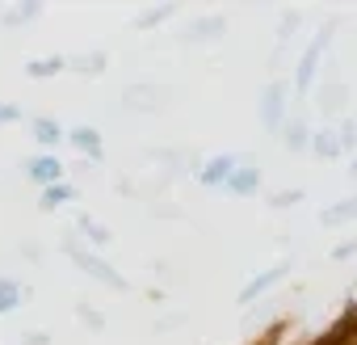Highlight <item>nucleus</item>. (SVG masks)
Masks as SVG:
<instances>
[{
	"label": "nucleus",
	"instance_id": "7c9ffc66",
	"mask_svg": "<svg viewBox=\"0 0 357 345\" xmlns=\"http://www.w3.org/2000/svg\"><path fill=\"white\" fill-rule=\"evenodd\" d=\"M349 177H353V182H357V156H353V160H349Z\"/></svg>",
	"mask_w": 357,
	"mask_h": 345
},
{
	"label": "nucleus",
	"instance_id": "f3484780",
	"mask_svg": "<svg viewBox=\"0 0 357 345\" xmlns=\"http://www.w3.org/2000/svg\"><path fill=\"white\" fill-rule=\"evenodd\" d=\"M315 223H319V228H328V232H336V228H344V223H357V194L328 203V207L315 215Z\"/></svg>",
	"mask_w": 357,
	"mask_h": 345
},
{
	"label": "nucleus",
	"instance_id": "aec40b11",
	"mask_svg": "<svg viewBox=\"0 0 357 345\" xmlns=\"http://www.w3.org/2000/svg\"><path fill=\"white\" fill-rule=\"evenodd\" d=\"M59 72H68V55H63V51H55V55H34V59L22 64V76H26V80H55Z\"/></svg>",
	"mask_w": 357,
	"mask_h": 345
},
{
	"label": "nucleus",
	"instance_id": "f257e3e1",
	"mask_svg": "<svg viewBox=\"0 0 357 345\" xmlns=\"http://www.w3.org/2000/svg\"><path fill=\"white\" fill-rule=\"evenodd\" d=\"M59 253H63V257H68V261L89 278V282H97V286H105V291H114V295H130V291H135V282H130V278H126V274L105 257V253H97V249H89V244H80L72 232L59 240Z\"/></svg>",
	"mask_w": 357,
	"mask_h": 345
},
{
	"label": "nucleus",
	"instance_id": "ddd939ff",
	"mask_svg": "<svg viewBox=\"0 0 357 345\" xmlns=\"http://www.w3.org/2000/svg\"><path fill=\"white\" fill-rule=\"evenodd\" d=\"M105 68H109V51L105 47H84V51L68 55V72L80 76V80H97V76H105Z\"/></svg>",
	"mask_w": 357,
	"mask_h": 345
},
{
	"label": "nucleus",
	"instance_id": "1a4fd4ad",
	"mask_svg": "<svg viewBox=\"0 0 357 345\" xmlns=\"http://www.w3.org/2000/svg\"><path fill=\"white\" fill-rule=\"evenodd\" d=\"M261 190H265V168L257 164L252 152H244V160L236 164V172L223 182V194H231V198H257Z\"/></svg>",
	"mask_w": 357,
	"mask_h": 345
},
{
	"label": "nucleus",
	"instance_id": "20e7f679",
	"mask_svg": "<svg viewBox=\"0 0 357 345\" xmlns=\"http://www.w3.org/2000/svg\"><path fill=\"white\" fill-rule=\"evenodd\" d=\"M227 30H231V17H227V13H198V17H190L181 30H176L168 43H172V47H181V51L219 47V43L227 38Z\"/></svg>",
	"mask_w": 357,
	"mask_h": 345
},
{
	"label": "nucleus",
	"instance_id": "a211bd4d",
	"mask_svg": "<svg viewBox=\"0 0 357 345\" xmlns=\"http://www.w3.org/2000/svg\"><path fill=\"white\" fill-rule=\"evenodd\" d=\"M34 295L30 282L13 278V274H0V316H13L17 307H26V299Z\"/></svg>",
	"mask_w": 357,
	"mask_h": 345
},
{
	"label": "nucleus",
	"instance_id": "bb28decb",
	"mask_svg": "<svg viewBox=\"0 0 357 345\" xmlns=\"http://www.w3.org/2000/svg\"><path fill=\"white\" fill-rule=\"evenodd\" d=\"M353 257H357V236H353V240H340V244L328 249V261H336V265H340V261H353Z\"/></svg>",
	"mask_w": 357,
	"mask_h": 345
},
{
	"label": "nucleus",
	"instance_id": "5701e85b",
	"mask_svg": "<svg viewBox=\"0 0 357 345\" xmlns=\"http://www.w3.org/2000/svg\"><path fill=\"white\" fill-rule=\"evenodd\" d=\"M303 26H307V13H303V9H282V17H278V47L290 51L294 34H298Z\"/></svg>",
	"mask_w": 357,
	"mask_h": 345
},
{
	"label": "nucleus",
	"instance_id": "a878e982",
	"mask_svg": "<svg viewBox=\"0 0 357 345\" xmlns=\"http://www.w3.org/2000/svg\"><path fill=\"white\" fill-rule=\"evenodd\" d=\"M185 324H190V311H164V316H155L151 332H176V328H185Z\"/></svg>",
	"mask_w": 357,
	"mask_h": 345
},
{
	"label": "nucleus",
	"instance_id": "6ab92c4d",
	"mask_svg": "<svg viewBox=\"0 0 357 345\" xmlns=\"http://www.w3.org/2000/svg\"><path fill=\"white\" fill-rule=\"evenodd\" d=\"M43 13H47V9L38 5V0H17V5H5V9H0V26H5V30H26V26H34Z\"/></svg>",
	"mask_w": 357,
	"mask_h": 345
},
{
	"label": "nucleus",
	"instance_id": "412c9836",
	"mask_svg": "<svg viewBox=\"0 0 357 345\" xmlns=\"http://www.w3.org/2000/svg\"><path fill=\"white\" fill-rule=\"evenodd\" d=\"M72 203H80V186H76V182H55V186L38 190V207H43V211H63V207H72Z\"/></svg>",
	"mask_w": 357,
	"mask_h": 345
},
{
	"label": "nucleus",
	"instance_id": "39448f33",
	"mask_svg": "<svg viewBox=\"0 0 357 345\" xmlns=\"http://www.w3.org/2000/svg\"><path fill=\"white\" fill-rule=\"evenodd\" d=\"M172 89L160 85V80H130L122 85V114H143V118H155V114H168L172 110Z\"/></svg>",
	"mask_w": 357,
	"mask_h": 345
},
{
	"label": "nucleus",
	"instance_id": "4be33fe9",
	"mask_svg": "<svg viewBox=\"0 0 357 345\" xmlns=\"http://www.w3.org/2000/svg\"><path fill=\"white\" fill-rule=\"evenodd\" d=\"M307 156H315V160H340V156H344L332 122H319V126H315V135H311V152H307Z\"/></svg>",
	"mask_w": 357,
	"mask_h": 345
},
{
	"label": "nucleus",
	"instance_id": "9b49d317",
	"mask_svg": "<svg viewBox=\"0 0 357 345\" xmlns=\"http://www.w3.org/2000/svg\"><path fill=\"white\" fill-rule=\"evenodd\" d=\"M311 135H315V122H311L303 110H294V114L286 118V126H282L278 143H282L290 156H307V152H311Z\"/></svg>",
	"mask_w": 357,
	"mask_h": 345
},
{
	"label": "nucleus",
	"instance_id": "0eeeda50",
	"mask_svg": "<svg viewBox=\"0 0 357 345\" xmlns=\"http://www.w3.org/2000/svg\"><path fill=\"white\" fill-rule=\"evenodd\" d=\"M240 160H244V152H215V156H202V160L194 164L190 177H194L198 186H206V190H223V182L236 172Z\"/></svg>",
	"mask_w": 357,
	"mask_h": 345
},
{
	"label": "nucleus",
	"instance_id": "cd10ccee",
	"mask_svg": "<svg viewBox=\"0 0 357 345\" xmlns=\"http://www.w3.org/2000/svg\"><path fill=\"white\" fill-rule=\"evenodd\" d=\"M17 122H26V110L17 101H0V126H17Z\"/></svg>",
	"mask_w": 357,
	"mask_h": 345
},
{
	"label": "nucleus",
	"instance_id": "4468645a",
	"mask_svg": "<svg viewBox=\"0 0 357 345\" xmlns=\"http://www.w3.org/2000/svg\"><path fill=\"white\" fill-rule=\"evenodd\" d=\"M72 228H76L72 236H76L80 244H89V249H97V253H105V249L114 244V232H109V228H105L101 219H93L89 211H76V215H72Z\"/></svg>",
	"mask_w": 357,
	"mask_h": 345
},
{
	"label": "nucleus",
	"instance_id": "f03ea898",
	"mask_svg": "<svg viewBox=\"0 0 357 345\" xmlns=\"http://www.w3.org/2000/svg\"><path fill=\"white\" fill-rule=\"evenodd\" d=\"M336 30H340V17L332 13V17H324V26L311 34V43L298 51L294 72H290V93H294V101H303L307 93H315V85H319V64H324V55L332 51Z\"/></svg>",
	"mask_w": 357,
	"mask_h": 345
},
{
	"label": "nucleus",
	"instance_id": "423d86ee",
	"mask_svg": "<svg viewBox=\"0 0 357 345\" xmlns=\"http://www.w3.org/2000/svg\"><path fill=\"white\" fill-rule=\"evenodd\" d=\"M290 274H294V257L286 253V257H278L273 265H265V270H257L240 291H236V307L240 311H248L252 303H261V299H269L278 286H286L290 282Z\"/></svg>",
	"mask_w": 357,
	"mask_h": 345
},
{
	"label": "nucleus",
	"instance_id": "7ed1b4c3",
	"mask_svg": "<svg viewBox=\"0 0 357 345\" xmlns=\"http://www.w3.org/2000/svg\"><path fill=\"white\" fill-rule=\"evenodd\" d=\"M294 114V93H290V76H269L261 89H257V126L278 139L286 118Z\"/></svg>",
	"mask_w": 357,
	"mask_h": 345
},
{
	"label": "nucleus",
	"instance_id": "f8f14e48",
	"mask_svg": "<svg viewBox=\"0 0 357 345\" xmlns=\"http://www.w3.org/2000/svg\"><path fill=\"white\" fill-rule=\"evenodd\" d=\"M63 143H68L72 152H80V156H84V164L105 160V135H101L97 126H89V122H76V126L63 135Z\"/></svg>",
	"mask_w": 357,
	"mask_h": 345
},
{
	"label": "nucleus",
	"instance_id": "c756f323",
	"mask_svg": "<svg viewBox=\"0 0 357 345\" xmlns=\"http://www.w3.org/2000/svg\"><path fill=\"white\" fill-rule=\"evenodd\" d=\"M17 253H22V261H30V265H38V261L47 257V253H43V244H22Z\"/></svg>",
	"mask_w": 357,
	"mask_h": 345
},
{
	"label": "nucleus",
	"instance_id": "9d476101",
	"mask_svg": "<svg viewBox=\"0 0 357 345\" xmlns=\"http://www.w3.org/2000/svg\"><path fill=\"white\" fill-rule=\"evenodd\" d=\"M344 105H349V85L344 80H324V85H315V114L324 118V122H336V118H344Z\"/></svg>",
	"mask_w": 357,
	"mask_h": 345
},
{
	"label": "nucleus",
	"instance_id": "393cba45",
	"mask_svg": "<svg viewBox=\"0 0 357 345\" xmlns=\"http://www.w3.org/2000/svg\"><path fill=\"white\" fill-rule=\"evenodd\" d=\"M72 316H76L89 332H101V328H105V311H97L89 299H76V303H72Z\"/></svg>",
	"mask_w": 357,
	"mask_h": 345
},
{
	"label": "nucleus",
	"instance_id": "6e6552de",
	"mask_svg": "<svg viewBox=\"0 0 357 345\" xmlns=\"http://www.w3.org/2000/svg\"><path fill=\"white\" fill-rule=\"evenodd\" d=\"M22 177H26L30 186L47 190V186H55V182H68V164H63L55 152H34V156L22 160Z\"/></svg>",
	"mask_w": 357,
	"mask_h": 345
},
{
	"label": "nucleus",
	"instance_id": "dca6fc26",
	"mask_svg": "<svg viewBox=\"0 0 357 345\" xmlns=\"http://www.w3.org/2000/svg\"><path fill=\"white\" fill-rule=\"evenodd\" d=\"M26 122H30V139L38 143V152H55V147H63L68 126H63L59 118H51V114H34V118H26Z\"/></svg>",
	"mask_w": 357,
	"mask_h": 345
},
{
	"label": "nucleus",
	"instance_id": "2eb2a0df",
	"mask_svg": "<svg viewBox=\"0 0 357 345\" xmlns=\"http://www.w3.org/2000/svg\"><path fill=\"white\" fill-rule=\"evenodd\" d=\"M176 13H181V5H176V0H160V5H151V9H143V13L130 17V30H135V34H155V30H164Z\"/></svg>",
	"mask_w": 357,
	"mask_h": 345
},
{
	"label": "nucleus",
	"instance_id": "c85d7f7f",
	"mask_svg": "<svg viewBox=\"0 0 357 345\" xmlns=\"http://www.w3.org/2000/svg\"><path fill=\"white\" fill-rule=\"evenodd\" d=\"M17 345H55V337H51V332H47V328H26V332H22V341H17Z\"/></svg>",
	"mask_w": 357,
	"mask_h": 345
},
{
	"label": "nucleus",
	"instance_id": "b1692460",
	"mask_svg": "<svg viewBox=\"0 0 357 345\" xmlns=\"http://www.w3.org/2000/svg\"><path fill=\"white\" fill-rule=\"evenodd\" d=\"M298 203H307V190L303 186H282V190H269L265 194V207L269 211H294Z\"/></svg>",
	"mask_w": 357,
	"mask_h": 345
}]
</instances>
